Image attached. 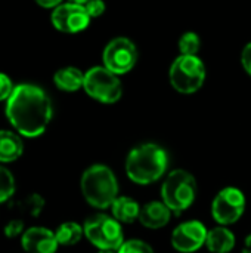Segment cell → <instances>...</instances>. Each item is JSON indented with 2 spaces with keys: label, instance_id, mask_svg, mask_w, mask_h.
Masks as SVG:
<instances>
[{
  "label": "cell",
  "instance_id": "d4e9b609",
  "mask_svg": "<svg viewBox=\"0 0 251 253\" xmlns=\"http://www.w3.org/2000/svg\"><path fill=\"white\" fill-rule=\"evenodd\" d=\"M84 7L90 18H98L105 12V1L104 0H90Z\"/></svg>",
  "mask_w": 251,
  "mask_h": 253
},
{
  "label": "cell",
  "instance_id": "f1b7e54d",
  "mask_svg": "<svg viewBox=\"0 0 251 253\" xmlns=\"http://www.w3.org/2000/svg\"><path fill=\"white\" fill-rule=\"evenodd\" d=\"M99 253H117V252H114V251H101Z\"/></svg>",
  "mask_w": 251,
  "mask_h": 253
},
{
  "label": "cell",
  "instance_id": "52a82bcc",
  "mask_svg": "<svg viewBox=\"0 0 251 253\" xmlns=\"http://www.w3.org/2000/svg\"><path fill=\"white\" fill-rule=\"evenodd\" d=\"M83 89L86 93L102 102V104H114L121 98L123 87L117 74L102 67H92L87 73H84V84Z\"/></svg>",
  "mask_w": 251,
  "mask_h": 253
},
{
  "label": "cell",
  "instance_id": "603a6c76",
  "mask_svg": "<svg viewBox=\"0 0 251 253\" xmlns=\"http://www.w3.org/2000/svg\"><path fill=\"white\" fill-rule=\"evenodd\" d=\"M22 231H24V221L21 218H15V219L9 221L4 227V236L9 239L18 237Z\"/></svg>",
  "mask_w": 251,
  "mask_h": 253
},
{
  "label": "cell",
  "instance_id": "5b68a950",
  "mask_svg": "<svg viewBox=\"0 0 251 253\" xmlns=\"http://www.w3.org/2000/svg\"><path fill=\"white\" fill-rule=\"evenodd\" d=\"M170 83L179 93L191 95L200 90L206 80V65L198 56H178L169 71Z\"/></svg>",
  "mask_w": 251,
  "mask_h": 253
},
{
  "label": "cell",
  "instance_id": "e0dca14e",
  "mask_svg": "<svg viewBox=\"0 0 251 253\" xmlns=\"http://www.w3.org/2000/svg\"><path fill=\"white\" fill-rule=\"evenodd\" d=\"M53 83L64 92H75L84 84V74L77 67H64L53 76Z\"/></svg>",
  "mask_w": 251,
  "mask_h": 253
},
{
  "label": "cell",
  "instance_id": "44dd1931",
  "mask_svg": "<svg viewBox=\"0 0 251 253\" xmlns=\"http://www.w3.org/2000/svg\"><path fill=\"white\" fill-rule=\"evenodd\" d=\"M15 193V179L12 173L0 166V203L10 199Z\"/></svg>",
  "mask_w": 251,
  "mask_h": 253
},
{
  "label": "cell",
  "instance_id": "ffe728a7",
  "mask_svg": "<svg viewBox=\"0 0 251 253\" xmlns=\"http://www.w3.org/2000/svg\"><path fill=\"white\" fill-rule=\"evenodd\" d=\"M201 46V40L197 33L188 31L183 33L179 39V50L180 55H188V56H197L198 50Z\"/></svg>",
  "mask_w": 251,
  "mask_h": 253
},
{
  "label": "cell",
  "instance_id": "ac0fdd59",
  "mask_svg": "<svg viewBox=\"0 0 251 253\" xmlns=\"http://www.w3.org/2000/svg\"><path fill=\"white\" fill-rule=\"evenodd\" d=\"M24 145L21 138L10 130H0V162L10 163L21 157Z\"/></svg>",
  "mask_w": 251,
  "mask_h": 253
},
{
  "label": "cell",
  "instance_id": "7a4b0ae2",
  "mask_svg": "<svg viewBox=\"0 0 251 253\" xmlns=\"http://www.w3.org/2000/svg\"><path fill=\"white\" fill-rule=\"evenodd\" d=\"M169 157L157 144H142L133 148L126 159V173L138 185H149L158 181L167 170Z\"/></svg>",
  "mask_w": 251,
  "mask_h": 253
},
{
  "label": "cell",
  "instance_id": "277c9868",
  "mask_svg": "<svg viewBox=\"0 0 251 253\" xmlns=\"http://www.w3.org/2000/svg\"><path fill=\"white\" fill-rule=\"evenodd\" d=\"M197 197V181L183 169L172 170L161 185V200L176 215L192 206Z\"/></svg>",
  "mask_w": 251,
  "mask_h": 253
},
{
  "label": "cell",
  "instance_id": "ba28073f",
  "mask_svg": "<svg viewBox=\"0 0 251 253\" xmlns=\"http://www.w3.org/2000/svg\"><path fill=\"white\" fill-rule=\"evenodd\" d=\"M246 211V196L235 187H226L217 193L212 203L213 219L226 227L241 219Z\"/></svg>",
  "mask_w": 251,
  "mask_h": 253
},
{
  "label": "cell",
  "instance_id": "3957f363",
  "mask_svg": "<svg viewBox=\"0 0 251 253\" xmlns=\"http://www.w3.org/2000/svg\"><path fill=\"white\" fill-rule=\"evenodd\" d=\"M81 193L86 202L96 209H108L118 197V182L114 172L105 165L87 168L81 176Z\"/></svg>",
  "mask_w": 251,
  "mask_h": 253
},
{
  "label": "cell",
  "instance_id": "8992f818",
  "mask_svg": "<svg viewBox=\"0 0 251 253\" xmlns=\"http://www.w3.org/2000/svg\"><path fill=\"white\" fill-rule=\"evenodd\" d=\"M84 236L86 239L101 251H114L117 252L124 243L121 224L108 215L99 213L90 216L84 222Z\"/></svg>",
  "mask_w": 251,
  "mask_h": 253
},
{
  "label": "cell",
  "instance_id": "6da1fadb",
  "mask_svg": "<svg viewBox=\"0 0 251 253\" xmlns=\"http://www.w3.org/2000/svg\"><path fill=\"white\" fill-rule=\"evenodd\" d=\"M52 102L47 93L36 86L22 83L15 86L6 104V117L24 136H40L52 120Z\"/></svg>",
  "mask_w": 251,
  "mask_h": 253
},
{
  "label": "cell",
  "instance_id": "8fae6325",
  "mask_svg": "<svg viewBox=\"0 0 251 253\" xmlns=\"http://www.w3.org/2000/svg\"><path fill=\"white\" fill-rule=\"evenodd\" d=\"M207 228L200 221L179 224L172 233V246L180 253H194L206 245Z\"/></svg>",
  "mask_w": 251,
  "mask_h": 253
},
{
  "label": "cell",
  "instance_id": "7c38bea8",
  "mask_svg": "<svg viewBox=\"0 0 251 253\" xmlns=\"http://www.w3.org/2000/svg\"><path fill=\"white\" fill-rule=\"evenodd\" d=\"M24 251L28 253H55L59 243L55 233L43 227L28 228L21 239Z\"/></svg>",
  "mask_w": 251,
  "mask_h": 253
},
{
  "label": "cell",
  "instance_id": "83f0119b",
  "mask_svg": "<svg viewBox=\"0 0 251 253\" xmlns=\"http://www.w3.org/2000/svg\"><path fill=\"white\" fill-rule=\"evenodd\" d=\"M71 3H77V4H81V6H86L90 0H68Z\"/></svg>",
  "mask_w": 251,
  "mask_h": 253
},
{
  "label": "cell",
  "instance_id": "5bb4252c",
  "mask_svg": "<svg viewBox=\"0 0 251 253\" xmlns=\"http://www.w3.org/2000/svg\"><path fill=\"white\" fill-rule=\"evenodd\" d=\"M43 208H44V199L37 193L27 194V196L15 199L9 203V209L21 219L25 216L37 218L41 213Z\"/></svg>",
  "mask_w": 251,
  "mask_h": 253
},
{
  "label": "cell",
  "instance_id": "9a60e30c",
  "mask_svg": "<svg viewBox=\"0 0 251 253\" xmlns=\"http://www.w3.org/2000/svg\"><path fill=\"white\" fill-rule=\"evenodd\" d=\"M235 236L231 230L220 225L207 233L206 246L212 253H229L235 248Z\"/></svg>",
  "mask_w": 251,
  "mask_h": 253
},
{
  "label": "cell",
  "instance_id": "7402d4cb",
  "mask_svg": "<svg viewBox=\"0 0 251 253\" xmlns=\"http://www.w3.org/2000/svg\"><path fill=\"white\" fill-rule=\"evenodd\" d=\"M117 253H154L152 248L138 239L133 240H127L121 245V248L117 251Z\"/></svg>",
  "mask_w": 251,
  "mask_h": 253
},
{
  "label": "cell",
  "instance_id": "4316f807",
  "mask_svg": "<svg viewBox=\"0 0 251 253\" xmlns=\"http://www.w3.org/2000/svg\"><path fill=\"white\" fill-rule=\"evenodd\" d=\"M34 1L40 4L41 7H47V9H55L56 6L62 3V0H34Z\"/></svg>",
  "mask_w": 251,
  "mask_h": 253
},
{
  "label": "cell",
  "instance_id": "4fadbf2b",
  "mask_svg": "<svg viewBox=\"0 0 251 253\" xmlns=\"http://www.w3.org/2000/svg\"><path fill=\"white\" fill-rule=\"evenodd\" d=\"M172 213L173 212L166 206L163 200L161 202L154 200L141 206V213H139L138 221L149 230H158L169 224Z\"/></svg>",
  "mask_w": 251,
  "mask_h": 253
},
{
  "label": "cell",
  "instance_id": "2e32d148",
  "mask_svg": "<svg viewBox=\"0 0 251 253\" xmlns=\"http://www.w3.org/2000/svg\"><path fill=\"white\" fill-rule=\"evenodd\" d=\"M112 218H115L120 224H132L139 219L141 206L136 200L127 196H118L111 205Z\"/></svg>",
  "mask_w": 251,
  "mask_h": 253
},
{
  "label": "cell",
  "instance_id": "484cf974",
  "mask_svg": "<svg viewBox=\"0 0 251 253\" xmlns=\"http://www.w3.org/2000/svg\"><path fill=\"white\" fill-rule=\"evenodd\" d=\"M241 62H243V67L244 70L251 76V42L249 44H246V47L243 49V53H241Z\"/></svg>",
  "mask_w": 251,
  "mask_h": 253
},
{
  "label": "cell",
  "instance_id": "30bf717a",
  "mask_svg": "<svg viewBox=\"0 0 251 253\" xmlns=\"http://www.w3.org/2000/svg\"><path fill=\"white\" fill-rule=\"evenodd\" d=\"M52 25L65 34H75L86 30L90 24V16L84 6L77 3H61L52 10Z\"/></svg>",
  "mask_w": 251,
  "mask_h": 253
},
{
  "label": "cell",
  "instance_id": "cb8c5ba5",
  "mask_svg": "<svg viewBox=\"0 0 251 253\" xmlns=\"http://www.w3.org/2000/svg\"><path fill=\"white\" fill-rule=\"evenodd\" d=\"M13 89H15V86L12 84V80L6 74L0 73V101H7L10 98Z\"/></svg>",
  "mask_w": 251,
  "mask_h": 253
},
{
  "label": "cell",
  "instance_id": "9c48e42d",
  "mask_svg": "<svg viewBox=\"0 0 251 253\" xmlns=\"http://www.w3.org/2000/svg\"><path fill=\"white\" fill-rule=\"evenodd\" d=\"M104 67L117 76L126 74L133 70L138 62V49L127 37L112 39L102 53Z\"/></svg>",
  "mask_w": 251,
  "mask_h": 253
},
{
  "label": "cell",
  "instance_id": "d6986e66",
  "mask_svg": "<svg viewBox=\"0 0 251 253\" xmlns=\"http://www.w3.org/2000/svg\"><path fill=\"white\" fill-rule=\"evenodd\" d=\"M55 236L61 246H74L84 236V228L77 222H64L58 227Z\"/></svg>",
  "mask_w": 251,
  "mask_h": 253
}]
</instances>
